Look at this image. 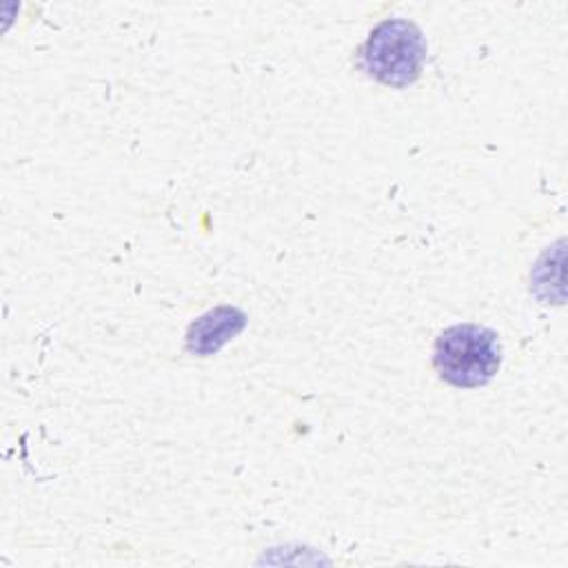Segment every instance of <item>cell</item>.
Masks as SVG:
<instances>
[{
	"instance_id": "obj_3",
	"label": "cell",
	"mask_w": 568,
	"mask_h": 568,
	"mask_svg": "<svg viewBox=\"0 0 568 568\" xmlns=\"http://www.w3.org/2000/svg\"><path fill=\"white\" fill-rule=\"evenodd\" d=\"M246 315L235 306H217L200 315L186 331V348L193 355H215L226 342L242 333Z\"/></svg>"
},
{
	"instance_id": "obj_1",
	"label": "cell",
	"mask_w": 568,
	"mask_h": 568,
	"mask_svg": "<svg viewBox=\"0 0 568 568\" xmlns=\"http://www.w3.org/2000/svg\"><path fill=\"white\" fill-rule=\"evenodd\" d=\"M439 377L457 388L488 384L501 364L499 335L479 324H455L439 333L433 348Z\"/></svg>"
},
{
	"instance_id": "obj_2",
	"label": "cell",
	"mask_w": 568,
	"mask_h": 568,
	"mask_svg": "<svg viewBox=\"0 0 568 568\" xmlns=\"http://www.w3.org/2000/svg\"><path fill=\"white\" fill-rule=\"evenodd\" d=\"M426 60V40L422 31L404 18H386L371 33L362 49V62L368 75L388 87L413 84Z\"/></svg>"
}]
</instances>
